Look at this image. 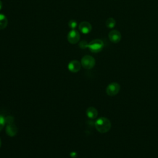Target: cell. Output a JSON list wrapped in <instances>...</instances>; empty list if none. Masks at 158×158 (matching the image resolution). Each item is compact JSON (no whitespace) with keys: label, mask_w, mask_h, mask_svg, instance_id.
Instances as JSON below:
<instances>
[{"label":"cell","mask_w":158,"mask_h":158,"mask_svg":"<svg viewBox=\"0 0 158 158\" xmlns=\"http://www.w3.org/2000/svg\"><path fill=\"white\" fill-rule=\"evenodd\" d=\"M120 89V85L117 82L110 83L106 88V93L110 96H114L117 94Z\"/></svg>","instance_id":"4"},{"label":"cell","mask_w":158,"mask_h":158,"mask_svg":"<svg viewBox=\"0 0 158 158\" xmlns=\"http://www.w3.org/2000/svg\"><path fill=\"white\" fill-rule=\"evenodd\" d=\"M80 31L83 34L89 33L92 30V26L90 23L88 22H82L78 25Z\"/></svg>","instance_id":"7"},{"label":"cell","mask_w":158,"mask_h":158,"mask_svg":"<svg viewBox=\"0 0 158 158\" xmlns=\"http://www.w3.org/2000/svg\"><path fill=\"white\" fill-rule=\"evenodd\" d=\"M116 22L114 18H108L106 21V25L109 28H113L115 26Z\"/></svg>","instance_id":"12"},{"label":"cell","mask_w":158,"mask_h":158,"mask_svg":"<svg viewBox=\"0 0 158 158\" xmlns=\"http://www.w3.org/2000/svg\"><path fill=\"white\" fill-rule=\"evenodd\" d=\"M68 25L71 29H75L76 27L77 26V22L74 19H72L69 22Z\"/></svg>","instance_id":"13"},{"label":"cell","mask_w":158,"mask_h":158,"mask_svg":"<svg viewBox=\"0 0 158 158\" xmlns=\"http://www.w3.org/2000/svg\"><path fill=\"white\" fill-rule=\"evenodd\" d=\"M108 37H109V40L112 43H117L120 41L122 35L119 31H118L117 30H112L109 33Z\"/></svg>","instance_id":"6"},{"label":"cell","mask_w":158,"mask_h":158,"mask_svg":"<svg viewBox=\"0 0 158 158\" xmlns=\"http://www.w3.org/2000/svg\"><path fill=\"white\" fill-rule=\"evenodd\" d=\"M94 126L98 131L101 133H105L110 130L111 128V123L108 118L101 117L96 120Z\"/></svg>","instance_id":"1"},{"label":"cell","mask_w":158,"mask_h":158,"mask_svg":"<svg viewBox=\"0 0 158 158\" xmlns=\"http://www.w3.org/2000/svg\"><path fill=\"white\" fill-rule=\"evenodd\" d=\"M2 3L1 1L0 0V10L2 9Z\"/></svg>","instance_id":"17"},{"label":"cell","mask_w":158,"mask_h":158,"mask_svg":"<svg viewBox=\"0 0 158 158\" xmlns=\"http://www.w3.org/2000/svg\"><path fill=\"white\" fill-rule=\"evenodd\" d=\"M5 122H6V124H7V125L13 123L14 117L12 116H10V115L7 116L6 117H5Z\"/></svg>","instance_id":"14"},{"label":"cell","mask_w":158,"mask_h":158,"mask_svg":"<svg viewBox=\"0 0 158 158\" xmlns=\"http://www.w3.org/2000/svg\"><path fill=\"white\" fill-rule=\"evenodd\" d=\"M1 140L0 139V147H1Z\"/></svg>","instance_id":"18"},{"label":"cell","mask_w":158,"mask_h":158,"mask_svg":"<svg viewBox=\"0 0 158 158\" xmlns=\"http://www.w3.org/2000/svg\"><path fill=\"white\" fill-rule=\"evenodd\" d=\"M80 38V33L75 29H72L67 35V40L70 43L72 44H74L78 43Z\"/></svg>","instance_id":"5"},{"label":"cell","mask_w":158,"mask_h":158,"mask_svg":"<svg viewBox=\"0 0 158 158\" xmlns=\"http://www.w3.org/2000/svg\"><path fill=\"white\" fill-rule=\"evenodd\" d=\"M88 43L86 41L83 40V41H81L80 42V43H79V46H80V48H81V49H85V48H88Z\"/></svg>","instance_id":"16"},{"label":"cell","mask_w":158,"mask_h":158,"mask_svg":"<svg viewBox=\"0 0 158 158\" xmlns=\"http://www.w3.org/2000/svg\"><path fill=\"white\" fill-rule=\"evenodd\" d=\"M81 63L76 60H72L69 62V64H68V69L69 70L73 73H76L78 72L81 68Z\"/></svg>","instance_id":"8"},{"label":"cell","mask_w":158,"mask_h":158,"mask_svg":"<svg viewBox=\"0 0 158 158\" xmlns=\"http://www.w3.org/2000/svg\"><path fill=\"white\" fill-rule=\"evenodd\" d=\"M6 133L10 136H14L17 133V128L13 123L7 124L6 127Z\"/></svg>","instance_id":"9"},{"label":"cell","mask_w":158,"mask_h":158,"mask_svg":"<svg viewBox=\"0 0 158 158\" xmlns=\"http://www.w3.org/2000/svg\"><path fill=\"white\" fill-rule=\"evenodd\" d=\"M6 122H5V118L0 115V131L2 130L4 128V126L5 125Z\"/></svg>","instance_id":"15"},{"label":"cell","mask_w":158,"mask_h":158,"mask_svg":"<svg viewBox=\"0 0 158 158\" xmlns=\"http://www.w3.org/2000/svg\"><path fill=\"white\" fill-rule=\"evenodd\" d=\"M95 59L91 56L86 55L82 57L81 60V65L86 69H91L95 65Z\"/></svg>","instance_id":"3"},{"label":"cell","mask_w":158,"mask_h":158,"mask_svg":"<svg viewBox=\"0 0 158 158\" xmlns=\"http://www.w3.org/2000/svg\"><path fill=\"white\" fill-rule=\"evenodd\" d=\"M104 47V43L101 40L95 39L89 42L88 44V48L92 52L97 53L100 52Z\"/></svg>","instance_id":"2"},{"label":"cell","mask_w":158,"mask_h":158,"mask_svg":"<svg viewBox=\"0 0 158 158\" xmlns=\"http://www.w3.org/2000/svg\"><path fill=\"white\" fill-rule=\"evenodd\" d=\"M7 23L8 21L6 17L2 14H0V30L4 29L7 27Z\"/></svg>","instance_id":"11"},{"label":"cell","mask_w":158,"mask_h":158,"mask_svg":"<svg viewBox=\"0 0 158 158\" xmlns=\"http://www.w3.org/2000/svg\"><path fill=\"white\" fill-rule=\"evenodd\" d=\"M86 115L88 116V117L91 119L96 118L98 114L97 109L93 107H89L86 109Z\"/></svg>","instance_id":"10"}]
</instances>
